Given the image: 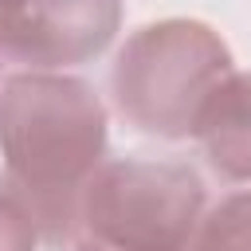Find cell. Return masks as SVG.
Listing matches in <instances>:
<instances>
[{
  "mask_svg": "<svg viewBox=\"0 0 251 251\" xmlns=\"http://www.w3.org/2000/svg\"><path fill=\"white\" fill-rule=\"evenodd\" d=\"M0 188L35 224L43 247L78 239V200L106 161V106L78 75L20 71L0 86Z\"/></svg>",
  "mask_w": 251,
  "mask_h": 251,
  "instance_id": "obj_1",
  "label": "cell"
},
{
  "mask_svg": "<svg viewBox=\"0 0 251 251\" xmlns=\"http://www.w3.org/2000/svg\"><path fill=\"white\" fill-rule=\"evenodd\" d=\"M235 71L224 35L188 16L141 24L110 67V94L118 114L161 141L196 137L208 98Z\"/></svg>",
  "mask_w": 251,
  "mask_h": 251,
  "instance_id": "obj_2",
  "label": "cell"
},
{
  "mask_svg": "<svg viewBox=\"0 0 251 251\" xmlns=\"http://www.w3.org/2000/svg\"><path fill=\"white\" fill-rule=\"evenodd\" d=\"M204 204V180L184 161H102L78 200V239L102 251H188Z\"/></svg>",
  "mask_w": 251,
  "mask_h": 251,
  "instance_id": "obj_3",
  "label": "cell"
},
{
  "mask_svg": "<svg viewBox=\"0 0 251 251\" xmlns=\"http://www.w3.org/2000/svg\"><path fill=\"white\" fill-rule=\"evenodd\" d=\"M122 27V0H0V55L31 71L98 59Z\"/></svg>",
  "mask_w": 251,
  "mask_h": 251,
  "instance_id": "obj_4",
  "label": "cell"
},
{
  "mask_svg": "<svg viewBox=\"0 0 251 251\" xmlns=\"http://www.w3.org/2000/svg\"><path fill=\"white\" fill-rule=\"evenodd\" d=\"M196 141L208 169L227 184H251V71H231L208 98Z\"/></svg>",
  "mask_w": 251,
  "mask_h": 251,
  "instance_id": "obj_5",
  "label": "cell"
},
{
  "mask_svg": "<svg viewBox=\"0 0 251 251\" xmlns=\"http://www.w3.org/2000/svg\"><path fill=\"white\" fill-rule=\"evenodd\" d=\"M188 251H251V188L231 192L208 208Z\"/></svg>",
  "mask_w": 251,
  "mask_h": 251,
  "instance_id": "obj_6",
  "label": "cell"
},
{
  "mask_svg": "<svg viewBox=\"0 0 251 251\" xmlns=\"http://www.w3.org/2000/svg\"><path fill=\"white\" fill-rule=\"evenodd\" d=\"M39 235L31 216L24 212V204L0 188V251H35Z\"/></svg>",
  "mask_w": 251,
  "mask_h": 251,
  "instance_id": "obj_7",
  "label": "cell"
},
{
  "mask_svg": "<svg viewBox=\"0 0 251 251\" xmlns=\"http://www.w3.org/2000/svg\"><path fill=\"white\" fill-rule=\"evenodd\" d=\"M71 251H102V247H94V243H86V239H78V243H75Z\"/></svg>",
  "mask_w": 251,
  "mask_h": 251,
  "instance_id": "obj_8",
  "label": "cell"
}]
</instances>
